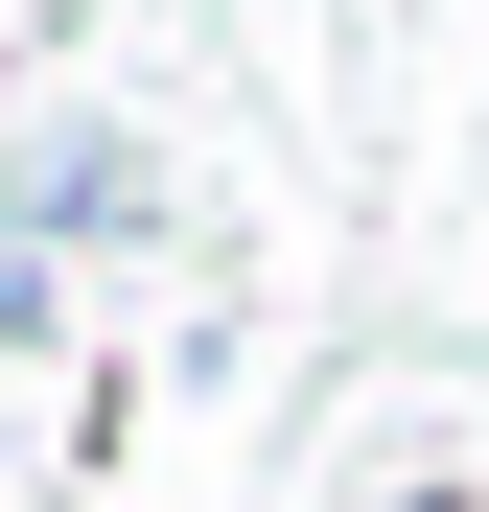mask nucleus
<instances>
[{
  "label": "nucleus",
  "mask_w": 489,
  "mask_h": 512,
  "mask_svg": "<svg viewBox=\"0 0 489 512\" xmlns=\"http://www.w3.org/2000/svg\"><path fill=\"white\" fill-rule=\"evenodd\" d=\"M163 187H140V140H24V187H0V233L24 256H70V233H140Z\"/></svg>",
  "instance_id": "obj_1"
},
{
  "label": "nucleus",
  "mask_w": 489,
  "mask_h": 512,
  "mask_svg": "<svg viewBox=\"0 0 489 512\" xmlns=\"http://www.w3.org/2000/svg\"><path fill=\"white\" fill-rule=\"evenodd\" d=\"M420 512H443V489H420Z\"/></svg>",
  "instance_id": "obj_2"
}]
</instances>
